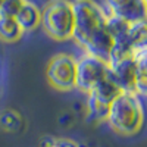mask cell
<instances>
[{
  "mask_svg": "<svg viewBox=\"0 0 147 147\" xmlns=\"http://www.w3.org/2000/svg\"><path fill=\"white\" fill-rule=\"evenodd\" d=\"M72 5L75 15L72 38L87 55L109 62L113 52L109 15L94 0H75Z\"/></svg>",
  "mask_w": 147,
  "mask_h": 147,
  "instance_id": "6da1fadb",
  "label": "cell"
},
{
  "mask_svg": "<svg viewBox=\"0 0 147 147\" xmlns=\"http://www.w3.org/2000/svg\"><path fill=\"white\" fill-rule=\"evenodd\" d=\"M106 122L119 136H137L144 124V110L140 97L134 93H121L109 105Z\"/></svg>",
  "mask_w": 147,
  "mask_h": 147,
  "instance_id": "7a4b0ae2",
  "label": "cell"
},
{
  "mask_svg": "<svg viewBox=\"0 0 147 147\" xmlns=\"http://www.w3.org/2000/svg\"><path fill=\"white\" fill-rule=\"evenodd\" d=\"M74 5L69 0H50L41 10L40 25L44 32L56 41L71 40L74 34Z\"/></svg>",
  "mask_w": 147,
  "mask_h": 147,
  "instance_id": "3957f363",
  "label": "cell"
},
{
  "mask_svg": "<svg viewBox=\"0 0 147 147\" xmlns=\"http://www.w3.org/2000/svg\"><path fill=\"white\" fill-rule=\"evenodd\" d=\"M46 78L55 90H74L77 81V59L68 53H59L53 56L47 63Z\"/></svg>",
  "mask_w": 147,
  "mask_h": 147,
  "instance_id": "277c9868",
  "label": "cell"
},
{
  "mask_svg": "<svg viewBox=\"0 0 147 147\" xmlns=\"http://www.w3.org/2000/svg\"><path fill=\"white\" fill-rule=\"evenodd\" d=\"M109 74V62L84 53L77 59V81L75 88L88 94L97 82H100Z\"/></svg>",
  "mask_w": 147,
  "mask_h": 147,
  "instance_id": "5b68a950",
  "label": "cell"
},
{
  "mask_svg": "<svg viewBox=\"0 0 147 147\" xmlns=\"http://www.w3.org/2000/svg\"><path fill=\"white\" fill-rule=\"evenodd\" d=\"M109 75L112 77L122 93L137 94V63L132 55L110 59Z\"/></svg>",
  "mask_w": 147,
  "mask_h": 147,
  "instance_id": "8992f818",
  "label": "cell"
},
{
  "mask_svg": "<svg viewBox=\"0 0 147 147\" xmlns=\"http://www.w3.org/2000/svg\"><path fill=\"white\" fill-rule=\"evenodd\" d=\"M109 16L118 18L127 24L146 22L147 0H105Z\"/></svg>",
  "mask_w": 147,
  "mask_h": 147,
  "instance_id": "52a82bcc",
  "label": "cell"
},
{
  "mask_svg": "<svg viewBox=\"0 0 147 147\" xmlns=\"http://www.w3.org/2000/svg\"><path fill=\"white\" fill-rule=\"evenodd\" d=\"M121 93H122L121 88L116 85V82L112 80V77L107 74V77L103 78L100 82H97L94 85V88L87 96H91L93 99H96L97 102L105 103V105L109 106Z\"/></svg>",
  "mask_w": 147,
  "mask_h": 147,
  "instance_id": "ba28073f",
  "label": "cell"
},
{
  "mask_svg": "<svg viewBox=\"0 0 147 147\" xmlns=\"http://www.w3.org/2000/svg\"><path fill=\"white\" fill-rule=\"evenodd\" d=\"M15 21L18 22V25L22 30V32L34 31L35 28L40 27L41 12L34 3H31V2L27 0L25 5L21 7V10L18 12V15L15 16Z\"/></svg>",
  "mask_w": 147,
  "mask_h": 147,
  "instance_id": "9c48e42d",
  "label": "cell"
},
{
  "mask_svg": "<svg viewBox=\"0 0 147 147\" xmlns=\"http://www.w3.org/2000/svg\"><path fill=\"white\" fill-rule=\"evenodd\" d=\"M22 30L19 28L15 18L0 16V40L6 43H15L22 37Z\"/></svg>",
  "mask_w": 147,
  "mask_h": 147,
  "instance_id": "30bf717a",
  "label": "cell"
},
{
  "mask_svg": "<svg viewBox=\"0 0 147 147\" xmlns=\"http://www.w3.org/2000/svg\"><path fill=\"white\" fill-rule=\"evenodd\" d=\"M87 107H88V118L94 122H105L107 119L109 106L105 103L97 102L91 96H87Z\"/></svg>",
  "mask_w": 147,
  "mask_h": 147,
  "instance_id": "8fae6325",
  "label": "cell"
},
{
  "mask_svg": "<svg viewBox=\"0 0 147 147\" xmlns=\"http://www.w3.org/2000/svg\"><path fill=\"white\" fill-rule=\"evenodd\" d=\"M27 0H5L0 6V16L5 18H15L21 7L25 5Z\"/></svg>",
  "mask_w": 147,
  "mask_h": 147,
  "instance_id": "7c38bea8",
  "label": "cell"
},
{
  "mask_svg": "<svg viewBox=\"0 0 147 147\" xmlns=\"http://www.w3.org/2000/svg\"><path fill=\"white\" fill-rule=\"evenodd\" d=\"M43 147H78V144L69 138H53L50 140V143L44 144Z\"/></svg>",
  "mask_w": 147,
  "mask_h": 147,
  "instance_id": "4fadbf2b",
  "label": "cell"
},
{
  "mask_svg": "<svg viewBox=\"0 0 147 147\" xmlns=\"http://www.w3.org/2000/svg\"><path fill=\"white\" fill-rule=\"evenodd\" d=\"M3 2H5V0H0V6H2V3H3Z\"/></svg>",
  "mask_w": 147,
  "mask_h": 147,
  "instance_id": "5bb4252c",
  "label": "cell"
}]
</instances>
